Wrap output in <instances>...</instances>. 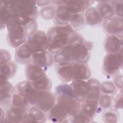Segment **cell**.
Here are the masks:
<instances>
[{"label":"cell","mask_w":123,"mask_h":123,"mask_svg":"<svg viewBox=\"0 0 123 123\" xmlns=\"http://www.w3.org/2000/svg\"><path fill=\"white\" fill-rule=\"evenodd\" d=\"M75 31L70 25L51 26L47 32L49 42L48 50L53 55L59 52L68 44Z\"/></svg>","instance_id":"1"},{"label":"cell","mask_w":123,"mask_h":123,"mask_svg":"<svg viewBox=\"0 0 123 123\" xmlns=\"http://www.w3.org/2000/svg\"><path fill=\"white\" fill-rule=\"evenodd\" d=\"M91 76V70L86 62H73V80L87 81Z\"/></svg>","instance_id":"19"},{"label":"cell","mask_w":123,"mask_h":123,"mask_svg":"<svg viewBox=\"0 0 123 123\" xmlns=\"http://www.w3.org/2000/svg\"><path fill=\"white\" fill-rule=\"evenodd\" d=\"M98 2L96 8L103 20L115 16L111 0L98 1Z\"/></svg>","instance_id":"28"},{"label":"cell","mask_w":123,"mask_h":123,"mask_svg":"<svg viewBox=\"0 0 123 123\" xmlns=\"http://www.w3.org/2000/svg\"><path fill=\"white\" fill-rule=\"evenodd\" d=\"M114 9L115 15L123 17V0H111Z\"/></svg>","instance_id":"39"},{"label":"cell","mask_w":123,"mask_h":123,"mask_svg":"<svg viewBox=\"0 0 123 123\" xmlns=\"http://www.w3.org/2000/svg\"><path fill=\"white\" fill-rule=\"evenodd\" d=\"M94 2L93 0H65L64 4L70 13H85Z\"/></svg>","instance_id":"17"},{"label":"cell","mask_w":123,"mask_h":123,"mask_svg":"<svg viewBox=\"0 0 123 123\" xmlns=\"http://www.w3.org/2000/svg\"><path fill=\"white\" fill-rule=\"evenodd\" d=\"M24 27L27 37L34 34L38 29V25L36 21V19H30L26 21L22 25Z\"/></svg>","instance_id":"37"},{"label":"cell","mask_w":123,"mask_h":123,"mask_svg":"<svg viewBox=\"0 0 123 123\" xmlns=\"http://www.w3.org/2000/svg\"><path fill=\"white\" fill-rule=\"evenodd\" d=\"M113 106L114 109L118 110L122 109L123 108V93L120 92L119 94L117 95L113 102Z\"/></svg>","instance_id":"41"},{"label":"cell","mask_w":123,"mask_h":123,"mask_svg":"<svg viewBox=\"0 0 123 123\" xmlns=\"http://www.w3.org/2000/svg\"><path fill=\"white\" fill-rule=\"evenodd\" d=\"M47 120V113L41 111L36 106H32L28 110L27 114L23 123H45Z\"/></svg>","instance_id":"22"},{"label":"cell","mask_w":123,"mask_h":123,"mask_svg":"<svg viewBox=\"0 0 123 123\" xmlns=\"http://www.w3.org/2000/svg\"><path fill=\"white\" fill-rule=\"evenodd\" d=\"M0 122H2L5 118L6 116V110L4 108L0 107Z\"/></svg>","instance_id":"44"},{"label":"cell","mask_w":123,"mask_h":123,"mask_svg":"<svg viewBox=\"0 0 123 123\" xmlns=\"http://www.w3.org/2000/svg\"><path fill=\"white\" fill-rule=\"evenodd\" d=\"M71 82L70 85L72 89L74 98L80 102H83L86 98V81L73 80Z\"/></svg>","instance_id":"21"},{"label":"cell","mask_w":123,"mask_h":123,"mask_svg":"<svg viewBox=\"0 0 123 123\" xmlns=\"http://www.w3.org/2000/svg\"><path fill=\"white\" fill-rule=\"evenodd\" d=\"M33 53L26 43L15 49L14 58L19 63L27 64L30 63Z\"/></svg>","instance_id":"20"},{"label":"cell","mask_w":123,"mask_h":123,"mask_svg":"<svg viewBox=\"0 0 123 123\" xmlns=\"http://www.w3.org/2000/svg\"><path fill=\"white\" fill-rule=\"evenodd\" d=\"M11 105L27 110H28L31 106L27 100L24 96L15 92H14L12 95Z\"/></svg>","instance_id":"33"},{"label":"cell","mask_w":123,"mask_h":123,"mask_svg":"<svg viewBox=\"0 0 123 123\" xmlns=\"http://www.w3.org/2000/svg\"><path fill=\"white\" fill-rule=\"evenodd\" d=\"M118 89L113 82L110 81H106L100 83V92L111 96L116 95Z\"/></svg>","instance_id":"36"},{"label":"cell","mask_w":123,"mask_h":123,"mask_svg":"<svg viewBox=\"0 0 123 123\" xmlns=\"http://www.w3.org/2000/svg\"><path fill=\"white\" fill-rule=\"evenodd\" d=\"M86 94L85 100L98 102L100 94V83L96 78H89L86 81Z\"/></svg>","instance_id":"16"},{"label":"cell","mask_w":123,"mask_h":123,"mask_svg":"<svg viewBox=\"0 0 123 123\" xmlns=\"http://www.w3.org/2000/svg\"><path fill=\"white\" fill-rule=\"evenodd\" d=\"M68 45L71 47L72 62L87 63L93 47L92 42L86 40L81 34L76 32L71 37Z\"/></svg>","instance_id":"2"},{"label":"cell","mask_w":123,"mask_h":123,"mask_svg":"<svg viewBox=\"0 0 123 123\" xmlns=\"http://www.w3.org/2000/svg\"><path fill=\"white\" fill-rule=\"evenodd\" d=\"M33 53L48 50L49 42L47 33L43 30H37L34 34L27 38L25 42Z\"/></svg>","instance_id":"6"},{"label":"cell","mask_w":123,"mask_h":123,"mask_svg":"<svg viewBox=\"0 0 123 123\" xmlns=\"http://www.w3.org/2000/svg\"><path fill=\"white\" fill-rule=\"evenodd\" d=\"M102 25L104 31L108 35H114L123 37V17L115 15L104 19Z\"/></svg>","instance_id":"11"},{"label":"cell","mask_w":123,"mask_h":123,"mask_svg":"<svg viewBox=\"0 0 123 123\" xmlns=\"http://www.w3.org/2000/svg\"><path fill=\"white\" fill-rule=\"evenodd\" d=\"M113 96L100 93L99 97L98 104L101 111L103 110L111 109L113 106Z\"/></svg>","instance_id":"32"},{"label":"cell","mask_w":123,"mask_h":123,"mask_svg":"<svg viewBox=\"0 0 123 123\" xmlns=\"http://www.w3.org/2000/svg\"><path fill=\"white\" fill-rule=\"evenodd\" d=\"M28 110L10 105L6 110L5 119L1 122L23 123Z\"/></svg>","instance_id":"12"},{"label":"cell","mask_w":123,"mask_h":123,"mask_svg":"<svg viewBox=\"0 0 123 123\" xmlns=\"http://www.w3.org/2000/svg\"><path fill=\"white\" fill-rule=\"evenodd\" d=\"M47 114L48 120L54 123L66 122L69 118L65 108L58 103H56Z\"/></svg>","instance_id":"15"},{"label":"cell","mask_w":123,"mask_h":123,"mask_svg":"<svg viewBox=\"0 0 123 123\" xmlns=\"http://www.w3.org/2000/svg\"><path fill=\"white\" fill-rule=\"evenodd\" d=\"M46 74L45 70L33 63H29L25 66V76L28 81L33 82Z\"/></svg>","instance_id":"24"},{"label":"cell","mask_w":123,"mask_h":123,"mask_svg":"<svg viewBox=\"0 0 123 123\" xmlns=\"http://www.w3.org/2000/svg\"><path fill=\"white\" fill-rule=\"evenodd\" d=\"M56 98L54 93L51 90H43L38 92L35 106L45 113H48L56 104Z\"/></svg>","instance_id":"8"},{"label":"cell","mask_w":123,"mask_h":123,"mask_svg":"<svg viewBox=\"0 0 123 123\" xmlns=\"http://www.w3.org/2000/svg\"><path fill=\"white\" fill-rule=\"evenodd\" d=\"M80 111L91 119L93 120L98 113H100L98 102L85 100L81 103Z\"/></svg>","instance_id":"27"},{"label":"cell","mask_w":123,"mask_h":123,"mask_svg":"<svg viewBox=\"0 0 123 123\" xmlns=\"http://www.w3.org/2000/svg\"><path fill=\"white\" fill-rule=\"evenodd\" d=\"M14 92L24 96L31 106L35 105L38 91L30 82L25 80L18 83L14 87Z\"/></svg>","instance_id":"9"},{"label":"cell","mask_w":123,"mask_h":123,"mask_svg":"<svg viewBox=\"0 0 123 123\" xmlns=\"http://www.w3.org/2000/svg\"><path fill=\"white\" fill-rule=\"evenodd\" d=\"M12 12L22 19H36L39 13L36 0H6Z\"/></svg>","instance_id":"3"},{"label":"cell","mask_w":123,"mask_h":123,"mask_svg":"<svg viewBox=\"0 0 123 123\" xmlns=\"http://www.w3.org/2000/svg\"><path fill=\"white\" fill-rule=\"evenodd\" d=\"M102 119L105 123H117L119 119V113L115 109H107L103 112Z\"/></svg>","instance_id":"34"},{"label":"cell","mask_w":123,"mask_h":123,"mask_svg":"<svg viewBox=\"0 0 123 123\" xmlns=\"http://www.w3.org/2000/svg\"><path fill=\"white\" fill-rule=\"evenodd\" d=\"M36 2L37 6L42 7L51 4V0H37Z\"/></svg>","instance_id":"43"},{"label":"cell","mask_w":123,"mask_h":123,"mask_svg":"<svg viewBox=\"0 0 123 123\" xmlns=\"http://www.w3.org/2000/svg\"><path fill=\"white\" fill-rule=\"evenodd\" d=\"M69 25L76 31L84 27L86 25L85 13H71Z\"/></svg>","instance_id":"29"},{"label":"cell","mask_w":123,"mask_h":123,"mask_svg":"<svg viewBox=\"0 0 123 123\" xmlns=\"http://www.w3.org/2000/svg\"><path fill=\"white\" fill-rule=\"evenodd\" d=\"M123 67L122 52L107 53L102 62V70L103 74L108 78L117 75Z\"/></svg>","instance_id":"4"},{"label":"cell","mask_w":123,"mask_h":123,"mask_svg":"<svg viewBox=\"0 0 123 123\" xmlns=\"http://www.w3.org/2000/svg\"><path fill=\"white\" fill-rule=\"evenodd\" d=\"M31 83L38 91L50 90L52 86V81L47 74L31 82Z\"/></svg>","instance_id":"31"},{"label":"cell","mask_w":123,"mask_h":123,"mask_svg":"<svg viewBox=\"0 0 123 123\" xmlns=\"http://www.w3.org/2000/svg\"><path fill=\"white\" fill-rule=\"evenodd\" d=\"M12 15L11 10L6 0L0 1V29L6 27V24Z\"/></svg>","instance_id":"30"},{"label":"cell","mask_w":123,"mask_h":123,"mask_svg":"<svg viewBox=\"0 0 123 123\" xmlns=\"http://www.w3.org/2000/svg\"><path fill=\"white\" fill-rule=\"evenodd\" d=\"M123 75L122 74H117L114 77L113 83L116 86L117 89L120 92H122L123 90Z\"/></svg>","instance_id":"42"},{"label":"cell","mask_w":123,"mask_h":123,"mask_svg":"<svg viewBox=\"0 0 123 123\" xmlns=\"http://www.w3.org/2000/svg\"><path fill=\"white\" fill-rule=\"evenodd\" d=\"M56 6L53 4L41 7L39 13L42 18L45 20H51L54 19L56 13Z\"/></svg>","instance_id":"35"},{"label":"cell","mask_w":123,"mask_h":123,"mask_svg":"<svg viewBox=\"0 0 123 123\" xmlns=\"http://www.w3.org/2000/svg\"><path fill=\"white\" fill-rule=\"evenodd\" d=\"M0 107L6 109L11 104L12 95L14 92V87L9 81H0Z\"/></svg>","instance_id":"14"},{"label":"cell","mask_w":123,"mask_h":123,"mask_svg":"<svg viewBox=\"0 0 123 123\" xmlns=\"http://www.w3.org/2000/svg\"><path fill=\"white\" fill-rule=\"evenodd\" d=\"M10 53L5 49H1L0 52V65L11 61Z\"/></svg>","instance_id":"40"},{"label":"cell","mask_w":123,"mask_h":123,"mask_svg":"<svg viewBox=\"0 0 123 123\" xmlns=\"http://www.w3.org/2000/svg\"><path fill=\"white\" fill-rule=\"evenodd\" d=\"M92 119H90L80 111L78 113L74 116L69 117L66 122L70 123H91L93 122Z\"/></svg>","instance_id":"38"},{"label":"cell","mask_w":123,"mask_h":123,"mask_svg":"<svg viewBox=\"0 0 123 123\" xmlns=\"http://www.w3.org/2000/svg\"><path fill=\"white\" fill-rule=\"evenodd\" d=\"M70 15L71 13L68 11L64 3L57 6L55 17L53 19L55 25H69Z\"/></svg>","instance_id":"26"},{"label":"cell","mask_w":123,"mask_h":123,"mask_svg":"<svg viewBox=\"0 0 123 123\" xmlns=\"http://www.w3.org/2000/svg\"><path fill=\"white\" fill-rule=\"evenodd\" d=\"M55 94L56 103L63 105L66 109L76 98H74L72 89L70 85L63 83L55 87Z\"/></svg>","instance_id":"7"},{"label":"cell","mask_w":123,"mask_h":123,"mask_svg":"<svg viewBox=\"0 0 123 123\" xmlns=\"http://www.w3.org/2000/svg\"><path fill=\"white\" fill-rule=\"evenodd\" d=\"M30 63L46 71L54 63V55L48 50L35 52L32 56Z\"/></svg>","instance_id":"10"},{"label":"cell","mask_w":123,"mask_h":123,"mask_svg":"<svg viewBox=\"0 0 123 123\" xmlns=\"http://www.w3.org/2000/svg\"><path fill=\"white\" fill-rule=\"evenodd\" d=\"M55 69L58 78L63 82L73 80V62L55 65Z\"/></svg>","instance_id":"18"},{"label":"cell","mask_w":123,"mask_h":123,"mask_svg":"<svg viewBox=\"0 0 123 123\" xmlns=\"http://www.w3.org/2000/svg\"><path fill=\"white\" fill-rule=\"evenodd\" d=\"M7 30V41L11 47L16 49L26 42L27 37L22 25H15Z\"/></svg>","instance_id":"5"},{"label":"cell","mask_w":123,"mask_h":123,"mask_svg":"<svg viewBox=\"0 0 123 123\" xmlns=\"http://www.w3.org/2000/svg\"><path fill=\"white\" fill-rule=\"evenodd\" d=\"M86 25L92 27L100 25L103 19L96 7H90L85 12Z\"/></svg>","instance_id":"25"},{"label":"cell","mask_w":123,"mask_h":123,"mask_svg":"<svg viewBox=\"0 0 123 123\" xmlns=\"http://www.w3.org/2000/svg\"><path fill=\"white\" fill-rule=\"evenodd\" d=\"M0 82L8 81L16 74L18 66L15 62L11 61L0 65Z\"/></svg>","instance_id":"23"},{"label":"cell","mask_w":123,"mask_h":123,"mask_svg":"<svg viewBox=\"0 0 123 123\" xmlns=\"http://www.w3.org/2000/svg\"><path fill=\"white\" fill-rule=\"evenodd\" d=\"M104 49L107 53L122 52L123 37L114 35H108L103 42Z\"/></svg>","instance_id":"13"}]
</instances>
